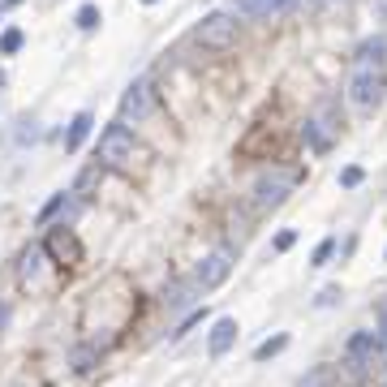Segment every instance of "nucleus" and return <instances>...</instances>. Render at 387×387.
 I'll return each instance as SVG.
<instances>
[{
  "label": "nucleus",
  "instance_id": "f257e3e1",
  "mask_svg": "<svg viewBox=\"0 0 387 387\" xmlns=\"http://www.w3.org/2000/svg\"><path fill=\"white\" fill-rule=\"evenodd\" d=\"M142 155V146H138V138H134V129L125 125V121H117V125H108L103 134H99V151H95V159L103 163V168H134V159Z\"/></svg>",
  "mask_w": 387,
  "mask_h": 387
},
{
  "label": "nucleus",
  "instance_id": "f03ea898",
  "mask_svg": "<svg viewBox=\"0 0 387 387\" xmlns=\"http://www.w3.org/2000/svg\"><path fill=\"white\" fill-rule=\"evenodd\" d=\"M57 284V262L43 246H26L18 258V289L22 293H52Z\"/></svg>",
  "mask_w": 387,
  "mask_h": 387
},
{
  "label": "nucleus",
  "instance_id": "7ed1b4c3",
  "mask_svg": "<svg viewBox=\"0 0 387 387\" xmlns=\"http://www.w3.org/2000/svg\"><path fill=\"white\" fill-rule=\"evenodd\" d=\"M297 168H280V163H271V168H262V177L254 181V207L258 211H275L297 185Z\"/></svg>",
  "mask_w": 387,
  "mask_h": 387
},
{
  "label": "nucleus",
  "instance_id": "20e7f679",
  "mask_svg": "<svg viewBox=\"0 0 387 387\" xmlns=\"http://www.w3.org/2000/svg\"><path fill=\"white\" fill-rule=\"evenodd\" d=\"M383 69H370V65H353V78H349V103L357 108V112H374V108L383 103Z\"/></svg>",
  "mask_w": 387,
  "mask_h": 387
},
{
  "label": "nucleus",
  "instance_id": "39448f33",
  "mask_svg": "<svg viewBox=\"0 0 387 387\" xmlns=\"http://www.w3.org/2000/svg\"><path fill=\"white\" fill-rule=\"evenodd\" d=\"M379 357H383V340H379V331H357V336H349V345H345V362H349V370H353V374L374 370V366H379Z\"/></svg>",
  "mask_w": 387,
  "mask_h": 387
},
{
  "label": "nucleus",
  "instance_id": "423d86ee",
  "mask_svg": "<svg viewBox=\"0 0 387 387\" xmlns=\"http://www.w3.org/2000/svg\"><path fill=\"white\" fill-rule=\"evenodd\" d=\"M194 39H198L202 47H211V52H224V47L237 43V22H233L229 13H207V18L194 26Z\"/></svg>",
  "mask_w": 387,
  "mask_h": 387
},
{
  "label": "nucleus",
  "instance_id": "0eeeda50",
  "mask_svg": "<svg viewBox=\"0 0 387 387\" xmlns=\"http://www.w3.org/2000/svg\"><path fill=\"white\" fill-rule=\"evenodd\" d=\"M151 112H155V86H151L146 78L129 82L125 95H121V121H125V125H138V121H146Z\"/></svg>",
  "mask_w": 387,
  "mask_h": 387
},
{
  "label": "nucleus",
  "instance_id": "6e6552de",
  "mask_svg": "<svg viewBox=\"0 0 387 387\" xmlns=\"http://www.w3.org/2000/svg\"><path fill=\"white\" fill-rule=\"evenodd\" d=\"M233 275V250L224 246V250H211L202 262H198V271H194V284L202 289V293H211V289H219Z\"/></svg>",
  "mask_w": 387,
  "mask_h": 387
},
{
  "label": "nucleus",
  "instance_id": "1a4fd4ad",
  "mask_svg": "<svg viewBox=\"0 0 387 387\" xmlns=\"http://www.w3.org/2000/svg\"><path fill=\"white\" fill-rule=\"evenodd\" d=\"M43 250L52 254V262H57V267H78V262H82V246H78L74 229H65V224L47 229V237H43Z\"/></svg>",
  "mask_w": 387,
  "mask_h": 387
},
{
  "label": "nucleus",
  "instance_id": "9d476101",
  "mask_svg": "<svg viewBox=\"0 0 387 387\" xmlns=\"http://www.w3.org/2000/svg\"><path fill=\"white\" fill-rule=\"evenodd\" d=\"M237 345V318H215L211 323V336H207V353L211 357H224Z\"/></svg>",
  "mask_w": 387,
  "mask_h": 387
},
{
  "label": "nucleus",
  "instance_id": "9b49d317",
  "mask_svg": "<svg viewBox=\"0 0 387 387\" xmlns=\"http://www.w3.org/2000/svg\"><path fill=\"white\" fill-rule=\"evenodd\" d=\"M293 0H233V9L241 18H271V13H284Z\"/></svg>",
  "mask_w": 387,
  "mask_h": 387
},
{
  "label": "nucleus",
  "instance_id": "f8f14e48",
  "mask_svg": "<svg viewBox=\"0 0 387 387\" xmlns=\"http://www.w3.org/2000/svg\"><path fill=\"white\" fill-rule=\"evenodd\" d=\"M198 293H202V289H198L194 280H181V284H173V293H168V297H163V306H168L173 314H181L185 306H194V301H198Z\"/></svg>",
  "mask_w": 387,
  "mask_h": 387
},
{
  "label": "nucleus",
  "instance_id": "ddd939ff",
  "mask_svg": "<svg viewBox=\"0 0 387 387\" xmlns=\"http://www.w3.org/2000/svg\"><path fill=\"white\" fill-rule=\"evenodd\" d=\"M91 129H95V117H91V112H78V117L69 121V134H65V151H82V142L91 138Z\"/></svg>",
  "mask_w": 387,
  "mask_h": 387
},
{
  "label": "nucleus",
  "instance_id": "4468645a",
  "mask_svg": "<svg viewBox=\"0 0 387 387\" xmlns=\"http://www.w3.org/2000/svg\"><path fill=\"white\" fill-rule=\"evenodd\" d=\"M383 52H387V39H366V43L357 47V65L383 69Z\"/></svg>",
  "mask_w": 387,
  "mask_h": 387
},
{
  "label": "nucleus",
  "instance_id": "2eb2a0df",
  "mask_svg": "<svg viewBox=\"0 0 387 387\" xmlns=\"http://www.w3.org/2000/svg\"><path fill=\"white\" fill-rule=\"evenodd\" d=\"M301 138H306V146H310L314 155H323V151L331 146V134H327L318 121H306V125H301Z\"/></svg>",
  "mask_w": 387,
  "mask_h": 387
},
{
  "label": "nucleus",
  "instance_id": "dca6fc26",
  "mask_svg": "<svg viewBox=\"0 0 387 387\" xmlns=\"http://www.w3.org/2000/svg\"><path fill=\"white\" fill-rule=\"evenodd\" d=\"M99 177H103V163L95 159V163H91V168H82V177H78V185H74V194H78V198H91V190L99 185Z\"/></svg>",
  "mask_w": 387,
  "mask_h": 387
},
{
  "label": "nucleus",
  "instance_id": "f3484780",
  "mask_svg": "<svg viewBox=\"0 0 387 387\" xmlns=\"http://www.w3.org/2000/svg\"><path fill=\"white\" fill-rule=\"evenodd\" d=\"M310 121H318L331 138H336V129H340V125H336V99H318V112H314Z\"/></svg>",
  "mask_w": 387,
  "mask_h": 387
},
{
  "label": "nucleus",
  "instance_id": "a211bd4d",
  "mask_svg": "<svg viewBox=\"0 0 387 387\" xmlns=\"http://www.w3.org/2000/svg\"><path fill=\"white\" fill-rule=\"evenodd\" d=\"M95 362H99V345H78V349H74V370H78V374H91Z\"/></svg>",
  "mask_w": 387,
  "mask_h": 387
},
{
  "label": "nucleus",
  "instance_id": "6ab92c4d",
  "mask_svg": "<svg viewBox=\"0 0 387 387\" xmlns=\"http://www.w3.org/2000/svg\"><path fill=\"white\" fill-rule=\"evenodd\" d=\"M22 43H26V30L22 26H9L5 35H0V57H18Z\"/></svg>",
  "mask_w": 387,
  "mask_h": 387
},
{
  "label": "nucleus",
  "instance_id": "aec40b11",
  "mask_svg": "<svg viewBox=\"0 0 387 387\" xmlns=\"http://www.w3.org/2000/svg\"><path fill=\"white\" fill-rule=\"evenodd\" d=\"M65 202H69V190H61V194H52V202H47L43 211H39V224H52V219H61Z\"/></svg>",
  "mask_w": 387,
  "mask_h": 387
},
{
  "label": "nucleus",
  "instance_id": "412c9836",
  "mask_svg": "<svg viewBox=\"0 0 387 387\" xmlns=\"http://www.w3.org/2000/svg\"><path fill=\"white\" fill-rule=\"evenodd\" d=\"M297 387H336V374H331V366H314Z\"/></svg>",
  "mask_w": 387,
  "mask_h": 387
},
{
  "label": "nucleus",
  "instance_id": "4be33fe9",
  "mask_svg": "<svg viewBox=\"0 0 387 387\" xmlns=\"http://www.w3.org/2000/svg\"><path fill=\"white\" fill-rule=\"evenodd\" d=\"M74 22H78V30H99L103 13H99V5H82V9L74 13Z\"/></svg>",
  "mask_w": 387,
  "mask_h": 387
},
{
  "label": "nucleus",
  "instance_id": "5701e85b",
  "mask_svg": "<svg viewBox=\"0 0 387 387\" xmlns=\"http://www.w3.org/2000/svg\"><path fill=\"white\" fill-rule=\"evenodd\" d=\"M284 349H289V336H271V340H262V345L254 349V362H267V357L284 353Z\"/></svg>",
  "mask_w": 387,
  "mask_h": 387
},
{
  "label": "nucleus",
  "instance_id": "b1692460",
  "mask_svg": "<svg viewBox=\"0 0 387 387\" xmlns=\"http://www.w3.org/2000/svg\"><path fill=\"white\" fill-rule=\"evenodd\" d=\"M331 254H336V237H323V241L314 246V254H310V267H327Z\"/></svg>",
  "mask_w": 387,
  "mask_h": 387
},
{
  "label": "nucleus",
  "instance_id": "393cba45",
  "mask_svg": "<svg viewBox=\"0 0 387 387\" xmlns=\"http://www.w3.org/2000/svg\"><path fill=\"white\" fill-rule=\"evenodd\" d=\"M362 181H366V173L357 168V163H353V168H345V173H340V185H345V190H353V185H362Z\"/></svg>",
  "mask_w": 387,
  "mask_h": 387
},
{
  "label": "nucleus",
  "instance_id": "a878e982",
  "mask_svg": "<svg viewBox=\"0 0 387 387\" xmlns=\"http://www.w3.org/2000/svg\"><path fill=\"white\" fill-rule=\"evenodd\" d=\"M293 241H297V233H293V229H284L280 237H275V250H280V254H284V250H293Z\"/></svg>",
  "mask_w": 387,
  "mask_h": 387
},
{
  "label": "nucleus",
  "instance_id": "bb28decb",
  "mask_svg": "<svg viewBox=\"0 0 387 387\" xmlns=\"http://www.w3.org/2000/svg\"><path fill=\"white\" fill-rule=\"evenodd\" d=\"M336 297H340V289L331 284V289H323V293H318V306H331V301H336Z\"/></svg>",
  "mask_w": 387,
  "mask_h": 387
},
{
  "label": "nucleus",
  "instance_id": "cd10ccee",
  "mask_svg": "<svg viewBox=\"0 0 387 387\" xmlns=\"http://www.w3.org/2000/svg\"><path fill=\"white\" fill-rule=\"evenodd\" d=\"M5 323H9V310H5V306H0V327H5Z\"/></svg>",
  "mask_w": 387,
  "mask_h": 387
},
{
  "label": "nucleus",
  "instance_id": "c85d7f7f",
  "mask_svg": "<svg viewBox=\"0 0 387 387\" xmlns=\"http://www.w3.org/2000/svg\"><path fill=\"white\" fill-rule=\"evenodd\" d=\"M142 5H155V0H142Z\"/></svg>",
  "mask_w": 387,
  "mask_h": 387
},
{
  "label": "nucleus",
  "instance_id": "c756f323",
  "mask_svg": "<svg viewBox=\"0 0 387 387\" xmlns=\"http://www.w3.org/2000/svg\"><path fill=\"white\" fill-rule=\"evenodd\" d=\"M0 13H5V9H0Z\"/></svg>",
  "mask_w": 387,
  "mask_h": 387
}]
</instances>
